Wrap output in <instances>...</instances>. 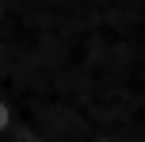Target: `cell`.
<instances>
[{
	"instance_id": "1",
	"label": "cell",
	"mask_w": 145,
	"mask_h": 142,
	"mask_svg": "<svg viewBox=\"0 0 145 142\" xmlns=\"http://www.w3.org/2000/svg\"><path fill=\"white\" fill-rule=\"evenodd\" d=\"M15 123H19V108H15V100L8 96V92H0V138L12 135Z\"/></svg>"
},
{
	"instance_id": "2",
	"label": "cell",
	"mask_w": 145,
	"mask_h": 142,
	"mask_svg": "<svg viewBox=\"0 0 145 142\" xmlns=\"http://www.w3.org/2000/svg\"><path fill=\"white\" fill-rule=\"evenodd\" d=\"M65 4L72 8V12H76V8H80V4H88V0H65Z\"/></svg>"
}]
</instances>
